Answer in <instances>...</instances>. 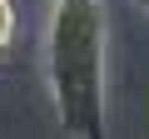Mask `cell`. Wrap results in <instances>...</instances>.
Wrapping results in <instances>:
<instances>
[{
	"label": "cell",
	"instance_id": "6da1fadb",
	"mask_svg": "<svg viewBox=\"0 0 149 139\" xmlns=\"http://www.w3.org/2000/svg\"><path fill=\"white\" fill-rule=\"evenodd\" d=\"M104 70H109V20L100 0H55L45 35L50 99L74 139H104Z\"/></svg>",
	"mask_w": 149,
	"mask_h": 139
},
{
	"label": "cell",
	"instance_id": "7a4b0ae2",
	"mask_svg": "<svg viewBox=\"0 0 149 139\" xmlns=\"http://www.w3.org/2000/svg\"><path fill=\"white\" fill-rule=\"evenodd\" d=\"M15 40V5H10V0H0V50H5Z\"/></svg>",
	"mask_w": 149,
	"mask_h": 139
},
{
	"label": "cell",
	"instance_id": "3957f363",
	"mask_svg": "<svg viewBox=\"0 0 149 139\" xmlns=\"http://www.w3.org/2000/svg\"><path fill=\"white\" fill-rule=\"evenodd\" d=\"M139 5H144V10H149V0H139Z\"/></svg>",
	"mask_w": 149,
	"mask_h": 139
}]
</instances>
